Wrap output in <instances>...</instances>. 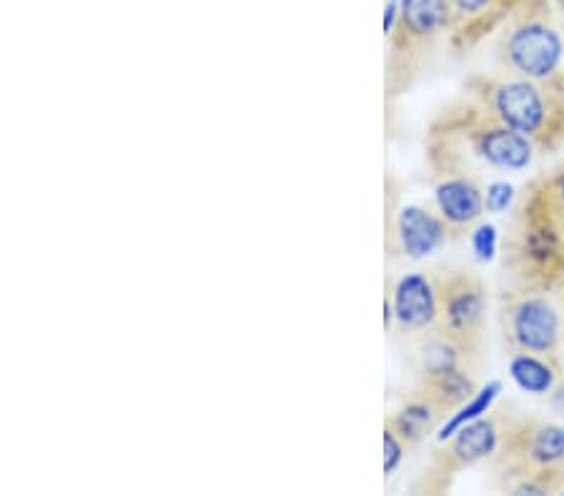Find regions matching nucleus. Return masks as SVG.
<instances>
[{
    "instance_id": "1",
    "label": "nucleus",
    "mask_w": 564,
    "mask_h": 496,
    "mask_svg": "<svg viewBox=\"0 0 564 496\" xmlns=\"http://www.w3.org/2000/svg\"><path fill=\"white\" fill-rule=\"evenodd\" d=\"M562 56V35L542 21H522L505 38L507 63L530 80L552 78L557 74Z\"/></svg>"
},
{
    "instance_id": "2",
    "label": "nucleus",
    "mask_w": 564,
    "mask_h": 496,
    "mask_svg": "<svg viewBox=\"0 0 564 496\" xmlns=\"http://www.w3.org/2000/svg\"><path fill=\"white\" fill-rule=\"evenodd\" d=\"M492 111L497 123L524 135H540L550 121V103L544 90L530 78L505 80L492 90Z\"/></svg>"
},
{
    "instance_id": "3",
    "label": "nucleus",
    "mask_w": 564,
    "mask_h": 496,
    "mask_svg": "<svg viewBox=\"0 0 564 496\" xmlns=\"http://www.w3.org/2000/svg\"><path fill=\"white\" fill-rule=\"evenodd\" d=\"M436 294H440V316L447 329L444 337L457 346L469 344V339H475L485 323L487 299L481 286L475 278L457 276L444 286H436Z\"/></svg>"
},
{
    "instance_id": "4",
    "label": "nucleus",
    "mask_w": 564,
    "mask_h": 496,
    "mask_svg": "<svg viewBox=\"0 0 564 496\" xmlns=\"http://www.w3.org/2000/svg\"><path fill=\"white\" fill-rule=\"evenodd\" d=\"M509 337L527 354H550L560 341V316L552 304L527 296L509 313Z\"/></svg>"
},
{
    "instance_id": "5",
    "label": "nucleus",
    "mask_w": 564,
    "mask_h": 496,
    "mask_svg": "<svg viewBox=\"0 0 564 496\" xmlns=\"http://www.w3.org/2000/svg\"><path fill=\"white\" fill-rule=\"evenodd\" d=\"M394 319L402 329L420 331L440 319V294L430 276L406 274L394 288Z\"/></svg>"
},
{
    "instance_id": "6",
    "label": "nucleus",
    "mask_w": 564,
    "mask_h": 496,
    "mask_svg": "<svg viewBox=\"0 0 564 496\" xmlns=\"http://www.w3.org/2000/svg\"><path fill=\"white\" fill-rule=\"evenodd\" d=\"M475 148L487 166L512 170V174L514 170H524L534 158V143L530 135L507 129L502 123L479 131L475 139Z\"/></svg>"
},
{
    "instance_id": "7",
    "label": "nucleus",
    "mask_w": 564,
    "mask_h": 496,
    "mask_svg": "<svg viewBox=\"0 0 564 496\" xmlns=\"http://www.w3.org/2000/svg\"><path fill=\"white\" fill-rule=\"evenodd\" d=\"M447 221L436 219L422 206H404L397 219V239L404 256L412 261H422L440 251L447 241Z\"/></svg>"
},
{
    "instance_id": "8",
    "label": "nucleus",
    "mask_w": 564,
    "mask_h": 496,
    "mask_svg": "<svg viewBox=\"0 0 564 496\" xmlns=\"http://www.w3.org/2000/svg\"><path fill=\"white\" fill-rule=\"evenodd\" d=\"M452 25L449 0H402L394 33L404 43L430 41ZM391 33V35H394Z\"/></svg>"
},
{
    "instance_id": "9",
    "label": "nucleus",
    "mask_w": 564,
    "mask_h": 496,
    "mask_svg": "<svg viewBox=\"0 0 564 496\" xmlns=\"http://www.w3.org/2000/svg\"><path fill=\"white\" fill-rule=\"evenodd\" d=\"M436 209L452 225H469L485 213V191L467 176L447 178L434 188Z\"/></svg>"
},
{
    "instance_id": "10",
    "label": "nucleus",
    "mask_w": 564,
    "mask_h": 496,
    "mask_svg": "<svg viewBox=\"0 0 564 496\" xmlns=\"http://www.w3.org/2000/svg\"><path fill=\"white\" fill-rule=\"evenodd\" d=\"M449 441H452L447 451L449 464L471 466L481 462V459L495 454L499 447V431L492 419L479 417L475 421L464 423V427Z\"/></svg>"
},
{
    "instance_id": "11",
    "label": "nucleus",
    "mask_w": 564,
    "mask_h": 496,
    "mask_svg": "<svg viewBox=\"0 0 564 496\" xmlns=\"http://www.w3.org/2000/svg\"><path fill=\"white\" fill-rule=\"evenodd\" d=\"M422 396L442 414L457 411L462 404H467L475 396V382L467 374H462L459 368H449V372L426 376Z\"/></svg>"
},
{
    "instance_id": "12",
    "label": "nucleus",
    "mask_w": 564,
    "mask_h": 496,
    "mask_svg": "<svg viewBox=\"0 0 564 496\" xmlns=\"http://www.w3.org/2000/svg\"><path fill=\"white\" fill-rule=\"evenodd\" d=\"M436 417H442V411L432 401H426L424 396H414L402 411L389 419V429H394V434L406 444H416L430 434Z\"/></svg>"
},
{
    "instance_id": "13",
    "label": "nucleus",
    "mask_w": 564,
    "mask_h": 496,
    "mask_svg": "<svg viewBox=\"0 0 564 496\" xmlns=\"http://www.w3.org/2000/svg\"><path fill=\"white\" fill-rule=\"evenodd\" d=\"M509 376L520 386L522 392L532 396H544L554 389L557 384V372L544 359H536L532 354H520L509 361Z\"/></svg>"
},
{
    "instance_id": "14",
    "label": "nucleus",
    "mask_w": 564,
    "mask_h": 496,
    "mask_svg": "<svg viewBox=\"0 0 564 496\" xmlns=\"http://www.w3.org/2000/svg\"><path fill=\"white\" fill-rule=\"evenodd\" d=\"M499 394H502V384L499 382H489L487 386H481V389L471 396L467 404H462L459 409L442 423L440 431H436V441H442L444 444V441H449L454 434H457L464 423L485 417V414L492 409L495 401L499 399Z\"/></svg>"
},
{
    "instance_id": "15",
    "label": "nucleus",
    "mask_w": 564,
    "mask_h": 496,
    "mask_svg": "<svg viewBox=\"0 0 564 496\" xmlns=\"http://www.w3.org/2000/svg\"><path fill=\"white\" fill-rule=\"evenodd\" d=\"M527 459L536 466H554L564 462V427L540 423L527 441Z\"/></svg>"
},
{
    "instance_id": "16",
    "label": "nucleus",
    "mask_w": 564,
    "mask_h": 496,
    "mask_svg": "<svg viewBox=\"0 0 564 496\" xmlns=\"http://www.w3.org/2000/svg\"><path fill=\"white\" fill-rule=\"evenodd\" d=\"M422 374L432 376V374H442L449 372V368H457L459 361V346L454 344L452 339H434L422 349Z\"/></svg>"
},
{
    "instance_id": "17",
    "label": "nucleus",
    "mask_w": 564,
    "mask_h": 496,
    "mask_svg": "<svg viewBox=\"0 0 564 496\" xmlns=\"http://www.w3.org/2000/svg\"><path fill=\"white\" fill-rule=\"evenodd\" d=\"M499 249V231L495 223H479L471 233V251L481 264H492Z\"/></svg>"
},
{
    "instance_id": "18",
    "label": "nucleus",
    "mask_w": 564,
    "mask_h": 496,
    "mask_svg": "<svg viewBox=\"0 0 564 496\" xmlns=\"http://www.w3.org/2000/svg\"><path fill=\"white\" fill-rule=\"evenodd\" d=\"M517 191L512 184L507 180H492L485 191V211L487 213H505L509 211V206L514 203Z\"/></svg>"
},
{
    "instance_id": "19",
    "label": "nucleus",
    "mask_w": 564,
    "mask_h": 496,
    "mask_svg": "<svg viewBox=\"0 0 564 496\" xmlns=\"http://www.w3.org/2000/svg\"><path fill=\"white\" fill-rule=\"evenodd\" d=\"M452 5V21L459 18V21H479L481 15H489L495 11L497 0H449Z\"/></svg>"
},
{
    "instance_id": "20",
    "label": "nucleus",
    "mask_w": 564,
    "mask_h": 496,
    "mask_svg": "<svg viewBox=\"0 0 564 496\" xmlns=\"http://www.w3.org/2000/svg\"><path fill=\"white\" fill-rule=\"evenodd\" d=\"M404 449L402 439L394 434V429H384V474H394V469L402 464Z\"/></svg>"
},
{
    "instance_id": "21",
    "label": "nucleus",
    "mask_w": 564,
    "mask_h": 496,
    "mask_svg": "<svg viewBox=\"0 0 564 496\" xmlns=\"http://www.w3.org/2000/svg\"><path fill=\"white\" fill-rule=\"evenodd\" d=\"M554 196H557V201L564 209V170L557 176V180H554Z\"/></svg>"
}]
</instances>
